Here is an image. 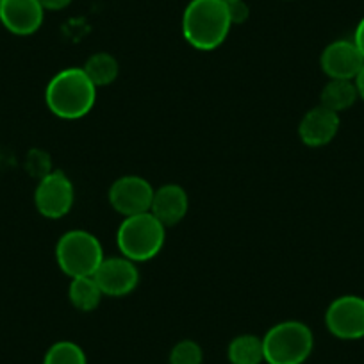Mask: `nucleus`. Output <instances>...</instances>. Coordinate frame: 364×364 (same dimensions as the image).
Listing matches in <instances>:
<instances>
[{
    "label": "nucleus",
    "mask_w": 364,
    "mask_h": 364,
    "mask_svg": "<svg viewBox=\"0 0 364 364\" xmlns=\"http://www.w3.org/2000/svg\"><path fill=\"white\" fill-rule=\"evenodd\" d=\"M45 102L54 117L79 120L91 113L97 102V87L82 68H65L55 73L45 90Z\"/></svg>",
    "instance_id": "obj_1"
},
{
    "label": "nucleus",
    "mask_w": 364,
    "mask_h": 364,
    "mask_svg": "<svg viewBox=\"0 0 364 364\" xmlns=\"http://www.w3.org/2000/svg\"><path fill=\"white\" fill-rule=\"evenodd\" d=\"M104 293L93 277H77L70 281L68 299L72 306L80 313H91L102 302Z\"/></svg>",
    "instance_id": "obj_15"
},
{
    "label": "nucleus",
    "mask_w": 364,
    "mask_h": 364,
    "mask_svg": "<svg viewBox=\"0 0 364 364\" xmlns=\"http://www.w3.org/2000/svg\"><path fill=\"white\" fill-rule=\"evenodd\" d=\"M222 2H225V4H232V2H237V0H222Z\"/></svg>",
    "instance_id": "obj_24"
},
{
    "label": "nucleus",
    "mask_w": 364,
    "mask_h": 364,
    "mask_svg": "<svg viewBox=\"0 0 364 364\" xmlns=\"http://www.w3.org/2000/svg\"><path fill=\"white\" fill-rule=\"evenodd\" d=\"M82 70L87 79L93 82V86L99 90V87L111 86L117 80L118 73H120V65H118L117 58H113L107 52H97L91 58H87Z\"/></svg>",
    "instance_id": "obj_17"
},
{
    "label": "nucleus",
    "mask_w": 364,
    "mask_h": 364,
    "mask_svg": "<svg viewBox=\"0 0 364 364\" xmlns=\"http://www.w3.org/2000/svg\"><path fill=\"white\" fill-rule=\"evenodd\" d=\"M230 27L229 6L222 0H191L182 13V36L197 50L209 52L225 43Z\"/></svg>",
    "instance_id": "obj_2"
},
{
    "label": "nucleus",
    "mask_w": 364,
    "mask_h": 364,
    "mask_svg": "<svg viewBox=\"0 0 364 364\" xmlns=\"http://www.w3.org/2000/svg\"><path fill=\"white\" fill-rule=\"evenodd\" d=\"M353 43L357 45V48H359L360 54H363L364 58V16L360 18V22L357 23L355 27V33H353Z\"/></svg>",
    "instance_id": "obj_22"
},
{
    "label": "nucleus",
    "mask_w": 364,
    "mask_h": 364,
    "mask_svg": "<svg viewBox=\"0 0 364 364\" xmlns=\"http://www.w3.org/2000/svg\"><path fill=\"white\" fill-rule=\"evenodd\" d=\"M339 114L334 111L327 109L323 106L313 107L302 117L299 125V136L304 145L311 149L325 146L336 138L339 131Z\"/></svg>",
    "instance_id": "obj_12"
},
{
    "label": "nucleus",
    "mask_w": 364,
    "mask_h": 364,
    "mask_svg": "<svg viewBox=\"0 0 364 364\" xmlns=\"http://www.w3.org/2000/svg\"><path fill=\"white\" fill-rule=\"evenodd\" d=\"M164 240L166 227L150 211L124 218L117 232L118 250L134 262H146L156 257L163 250Z\"/></svg>",
    "instance_id": "obj_3"
},
{
    "label": "nucleus",
    "mask_w": 364,
    "mask_h": 364,
    "mask_svg": "<svg viewBox=\"0 0 364 364\" xmlns=\"http://www.w3.org/2000/svg\"><path fill=\"white\" fill-rule=\"evenodd\" d=\"M154 188L139 175H124L109 188V204L124 218L149 213L152 205Z\"/></svg>",
    "instance_id": "obj_8"
},
{
    "label": "nucleus",
    "mask_w": 364,
    "mask_h": 364,
    "mask_svg": "<svg viewBox=\"0 0 364 364\" xmlns=\"http://www.w3.org/2000/svg\"><path fill=\"white\" fill-rule=\"evenodd\" d=\"M0 2H2V0H0Z\"/></svg>",
    "instance_id": "obj_25"
},
{
    "label": "nucleus",
    "mask_w": 364,
    "mask_h": 364,
    "mask_svg": "<svg viewBox=\"0 0 364 364\" xmlns=\"http://www.w3.org/2000/svg\"><path fill=\"white\" fill-rule=\"evenodd\" d=\"M55 261L70 279L93 277V273L104 261L102 243L95 234L87 230H68L55 245Z\"/></svg>",
    "instance_id": "obj_5"
},
{
    "label": "nucleus",
    "mask_w": 364,
    "mask_h": 364,
    "mask_svg": "<svg viewBox=\"0 0 364 364\" xmlns=\"http://www.w3.org/2000/svg\"><path fill=\"white\" fill-rule=\"evenodd\" d=\"M353 84H355L357 87V95H359V99L364 100V65L363 68L359 70V73L355 75V79H353Z\"/></svg>",
    "instance_id": "obj_23"
},
{
    "label": "nucleus",
    "mask_w": 364,
    "mask_h": 364,
    "mask_svg": "<svg viewBox=\"0 0 364 364\" xmlns=\"http://www.w3.org/2000/svg\"><path fill=\"white\" fill-rule=\"evenodd\" d=\"M43 364H87L86 352L77 343L63 339L54 343L43 357Z\"/></svg>",
    "instance_id": "obj_18"
},
{
    "label": "nucleus",
    "mask_w": 364,
    "mask_h": 364,
    "mask_svg": "<svg viewBox=\"0 0 364 364\" xmlns=\"http://www.w3.org/2000/svg\"><path fill=\"white\" fill-rule=\"evenodd\" d=\"M45 9L38 0H2L0 23L16 36H31L43 26Z\"/></svg>",
    "instance_id": "obj_11"
},
{
    "label": "nucleus",
    "mask_w": 364,
    "mask_h": 364,
    "mask_svg": "<svg viewBox=\"0 0 364 364\" xmlns=\"http://www.w3.org/2000/svg\"><path fill=\"white\" fill-rule=\"evenodd\" d=\"M75 202V188L68 175L61 170H52L40 178L34 190V205L41 216L59 220L68 215Z\"/></svg>",
    "instance_id": "obj_6"
},
{
    "label": "nucleus",
    "mask_w": 364,
    "mask_h": 364,
    "mask_svg": "<svg viewBox=\"0 0 364 364\" xmlns=\"http://www.w3.org/2000/svg\"><path fill=\"white\" fill-rule=\"evenodd\" d=\"M264 363L268 364H304L314 348L313 331L306 323L286 320L273 325L262 336Z\"/></svg>",
    "instance_id": "obj_4"
},
{
    "label": "nucleus",
    "mask_w": 364,
    "mask_h": 364,
    "mask_svg": "<svg viewBox=\"0 0 364 364\" xmlns=\"http://www.w3.org/2000/svg\"><path fill=\"white\" fill-rule=\"evenodd\" d=\"M325 325L334 338L355 341L364 338V299L359 295H343L328 304Z\"/></svg>",
    "instance_id": "obj_7"
},
{
    "label": "nucleus",
    "mask_w": 364,
    "mask_h": 364,
    "mask_svg": "<svg viewBox=\"0 0 364 364\" xmlns=\"http://www.w3.org/2000/svg\"><path fill=\"white\" fill-rule=\"evenodd\" d=\"M227 357L230 364H262L264 363L262 338L254 334L236 336L227 346Z\"/></svg>",
    "instance_id": "obj_16"
},
{
    "label": "nucleus",
    "mask_w": 364,
    "mask_h": 364,
    "mask_svg": "<svg viewBox=\"0 0 364 364\" xmlns=\"http://www.w3.org/2000/svg\"><path fill=\"white\" fill-rule=\"evenodd\" d=\"M364 58L353 40L332 41L321 52L320 66L321 72L328 79L353 80L359 70L363 68Z\"/></svg>",
    "instance_id": "obj_10"
},
{
    "label": "nucleus",
    "mask_w": 364,
    "mask_h": 364,
    "mask_svg": "<svg viewBox=\"0 0 364 364\" xmlns=\"http://www.w3.org/2000/svg\"><path fill=\"white\" fill-rule=\"evenodd\" d=\"M170 364H202L204 363V350L193 339H182L175 343L171 348Z\"/></svg>",
    "instance_id": "obj_19"
},
{
    "label": "nucleus",
    "mask_w": 364,
    "mask_h": 364,
    "mask_svg": "<svg viewBox=\"0 0 364 364\" xmlns=\"http://www.w3.org/2000/svg\"><path fill=\"white\" fill-rule=\"evenodd\" d=\"M357 100H359V95H357V87L353 80L328 79V82L321 90L320 106L339 114L350 109Z\"/></svg>",
    "instance_id": "obj_14"
},
{
    "label": "nucleus",
    "mask_w": 364,
    "mask_h": 364,
    "mask_svg": "<svg viewBox=\"0 0 364 364\" xmlns=\"http://www.w3.org/2000/svg\"><path fill=\"white\" fill-rule=\"evenodd\" d=\"M229 6V16H230V22L232 26H241L248 20L250 16V8L245 0H237V2H232V4H227Z\"/></svg>",
    "instance_id": "obj_20"
},
{
    "label": "nucleus",
    "mask_w": 364,
    "mask_h": 364,
    "mask_svg": "<svg viewBox=\"0 0 364 364\" xmlns=\"http://www.w3.org/2000/svg\"><path fill=\"white\" fill-rule=\"evenodd\" d=\"M45 11H61L72 4V0H38Z\"/></svg>",
    "instance_id": "obj_21"
},
{
    "label": "nucleus",
    "mask_w": 364,
    "mask_h": 364,
    "mask_svg": "<svg viewBox=\"0 0 364 364\" xmlns=\"http://www.w3.org/2000/svg\"><path fill=\"white\" fill-rule=\"evenodd\" d=\"M93 279L99 284L104 296H127L138 288L139 284V269L136 268V262L124 257H104L97 272L93 273Z\"/></svg>",
    "instance_id": "obj_9"
},
{
    "label": "nucleus",
    "mask_w": 364,
    "mask_h": 364,
    "mask_svg": "<svg viewBox=\"0 0 364 364\" xmlns=\"http://www.w3.org/2000/svg\"><path fill=\"white\" fill-rule=\"evenodd\" d=\"M190 209V198L186 190L178 184H163L154 190L150 213L163 223L164 227H173L184 220Z\"/></svg>",
    "instance_id": "obj_13"
}]
</instances>
